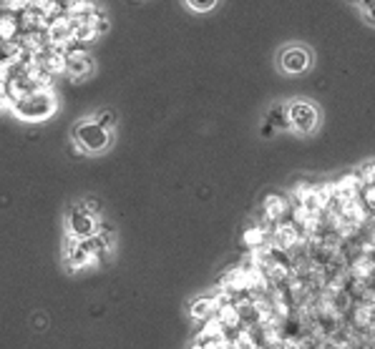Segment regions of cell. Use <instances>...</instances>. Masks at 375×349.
<instances>
[{
	"label": "cell",
	"instance_id": "cell-1",
	"mask_svg": "<svg viewBox=\"0 0 375 349\" xmlns=\"http://www.w3.org/2000/svg\"><path fill=\"white\" fill-rule=\"evenodd\" d=\"M71 141L86 156H101L113 146V131L106 128L104 124H99L93 116H83V119L73 124Z\"/></svg>",
	"mask_w": 375,
	"mask_h": 349
},
{
	"label": "cell",
	"instance_id": "cell-2",
	"mask_svg": "<svg viewBox=\"0 0 375 349\" xmlns=\"http://www.w3.org/2000/svg\"><path fill=\"white\" fill-rule=\"evenodd\" d=\"M277 71L285 73V76H303L312 68L315 58H312V51L303 43H287L277 51L275 56Z\"/></svg>",
	"mask_w": 375,
	"mask_h": 349
},
{
	"label": "cell",
	"instance_id": "cell-3",
	"mask_svg": "<svg viewBox=\"0 0 375 349\" xmlns=\"http://www.w3.org/2000/svg\"><path fill=\"white\" fill-rule=\"evenodd\" d=\"M287 113H290V126L297 136H312L320 126V111L310 99H292L287 103Z\"/></svg>",
	"mask_w": 375,
	"mask_h": 349
},
{
	"label": "cell",
	"instance_id": "cell-4",
	"mask_svg": "<svg viewBox=\"0 0 375 349\" xmlns=\"http://www.w3.org/2000/svg\"><path fill=\"white\" fill-rule=\"evenodd\" d=\"M53 111H56V101L48 96V93H31V96H23V99H18V103H15V116L23 121H28V124H38V121H46L53 116Z\"/></svg>",
	"mask_w": 375,
	"mask_h": 349
},
{
	"label": "cell",
	"instance_id": "cell-5",
	"mask_svg": "<svg viewBox=\"0 0 375 349\" xmlns=\"http://www.w3.org/2000/svg\"><path fill=\"white\" fill-rule=\"evenodd\" d=\"M68 234L81 239V241L96 237V234H99L96 216H93L91 211H86L83 206H81V209H73L71 214H68Z\"/></svg>",
	"mask_w": 375,
	"mask_h": 349
},
{
	"label": "cell",
	"instance_id": "cell-6",
	"mask_svg": "<svg viewBox=\"0 0 375 349\" xmlns=\"http://www.w3.org/2000/svg\"><path fill=\"white\" fill-rule=\"evenodd\" d=\"M63 71H66V76L71 80H86L93 76L96 63H93V58L86 51H79V53L66 56V68H63Z\"/></svg>",
	"mask_w": 375,
	"mask_h": 349
},
{
	"label": "cell",
	"instance_id": "cell-7",
	"mask_svg": "<svg viewBox=\"0 0 375 349\" xmlns=\"http://www.w3.org/2000/svg\"><path fill=\"white\" fill-rule=\"evenodd\" d=\"M267 124L275 126V128H282V131H292L287 105H272L270 111H267Z\"/></svg>",
	"mask_w": 375,
	"mask_h": 349
},
{
	"label": "cell",
	"instance_id": "cell-8",
	"mask_svg": "<svg viewBox=\"0 0 375 349\" xmlns=\"http://www.w3.org/2000/svg\"><path fill=\"white\" fill-rule=\"evenodd\" d=\"M212 312H214V299L209 297H197L189 307V314L194 316V319H207Z\"/></svg>",
	"mask_w": 375,
	"mask_h": 349
},
{
	"label": "cell",
	"instance_id": "cell-9",
	"mask_svg": "<svg viewBox=\"0 0 375 349\" xmlns=\"http://www.w3.org/2000/svg\"><path fill=\"white\" fill-rule=\"evenodd\" d=\"M186 10L197 15H207V13H214L219 6V0H184Z\"/></svg>",
	"mask_w": 375,
	"mask_h": 349
},
{
	"label": "cell",
	"instance_id": "cell-10",
	"mask_svg": "<svg viewBox=\"0 0 375 349\" xmlns=\"http://www.w3.org/2000/svg\"><path fill=\"white\" fill-rule=\"evenodd\" d=\"M91 116L99 121V124H104L106 128H111V131L119 126V113L113 111V108H99V111H93Z\"/></svg>",
	"mask_w": 375,
	"mask_h": 349
},
{
	"label": "cell",
	"instance_id": "cell-11",
	"mask_svg": "<svg viewBox=\"0 0 375 349\" xmlns=\"http://www.w3.org/2000/svg\"><path fill=\"white\" fill-rule=\"evenodd\" d=\"M285 211V201L280 196H270L267 198V204H264V214H267V219H280Z\"/></svg>",
	"mask_w": 375,
	"mask_h": 349
},
{
	"label": "cell",
	"instance_id": "cell-12",
	"mask_svg": "<svg viewBox=\"0 0 375 349\" xmlns=\"http://www.w3.org/2000/svg\"><path fill=\"white\" fill-rule=\"evenodd\" d=\"M295 229H292L290 224H285L282 229L277 231V241H280V246H292L295 244Z\"/></svg>",
	"mask_w": 375,
	"mask_h": 349
},
{
	"label": "cell",
	"instance_id": "cell-13",
	"mask_svg": "<svg viewBox=\"0 0 375 349\" xmlns=\"http://www.w3.org/2000/svg\"><path fill=\"white\" fill-rule=\"evenodd\" d=\"M358 8H360L362 18L368 20L370 26H375V0H360V3H358Z\"/></svg>",
	"mask_w": 375,
	"mask_h": 349
},
{
	"label": "cell",
	"instance_id": "cell-14",
	"mask_svg": "<svg viewBox=\"0 0 375 349\" xmlns=\"http://www.w3.org/2000/svg\"><path fill=\"white\" fill-rule=\"evenodd\" d=\"M348 3H356V6H358V3H360V0H348Z\"/></svg>",
	"mask_w": 375,
	"mask_h": 349
}]
</instances>
